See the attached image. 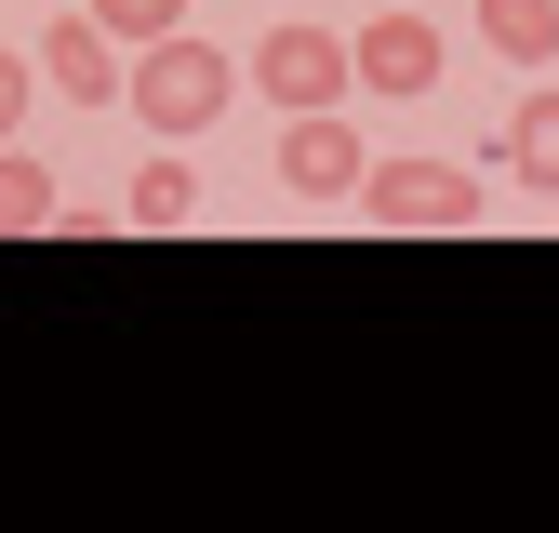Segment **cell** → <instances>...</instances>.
I'll list each match as a JSON object with an SVG mask.
<instances>
[{
    "label": "cell",
    "instance_id": "cell-6",
    "mask_svg": "<svg viewBox=\"0 0 559 533\" xmlns=\"http://www.w3.org/2000/svg\"><path fill=\"white\" fill-rule=\"evenodd\" d=\"M40 54H53V94H67V107H120V81H133V54H120L94 14H53Z\"/></svg>",
    "mask_w": 559,
    "mask_h": 533
},
{
    "label": "cell",
    "instance_id": "cell-4",
    "mask_svg": "<svg viewBox=\"0 0 559 533\" xmlns=\"http://www.w3.org/2000/svg\"><path fill=\"white\" fill-rule=\"evenodd\" d=\"M360 174H373V147H360V120H346V107L280 120V187H294V200H360Z\"/></svg>",
    "mask_w": 559,
    "mask_h": 533
},
{
    "label": "cell",
    "instance_id": "cell-9",
    "mask_svg": "<svg viewBox=\"0 0 559 533\" xmlns=\"http://www.w3.org/2000/svg\"><path fill=\"white\" fill-rule=\"evenodd\" d=\"M479 40H493L507 67H546L559 54V0H479Z\"/></svg>",
    "mask_w": 559,
    "mask_h": 533
},
{
    "label": "cell",
    "instance_id": "cell-11",
    "mask_svg": "<svg viewBox=\"0 0 559 533\" xmlns=\"http://www.w3.org/2000/svg\"><path fill=\"white\" fill-rule=\"evenodd\" d=\"M81 14H94L120 54H147V40H174V27H187V0H81Z\"/></svg>",
    "mask_w": 559,
    "mask_h": 533
},
{
    "label": "cell",
    "instance_id": "cell-12",
    "mask_svg": "<svg viewBox=\"0 0 559 533\" xmlns=\"http://www.w3.org/2000/svg\"><path fill=\"white\" fill-rule=\"evenodd\" d=\"M27 94H40V67H27V54H0V147H14V120H27Z\"/></svg>",
    "mask_w": 559,
    "mask_h": 533
},
{
    "label": "cell",
    "instance_id": "cell-5",
    "mask_svg": "<svg viewBox=\"0 0 559 533\" xmlns=\"http://www.w3.org/2000/svg\"><path fill=\"white\" fill-rule=\"evenodd\" d=\"M346 54H360V94H440V67H453L427 14H373Z\"/></svg>",
    "mask_w": 559,
    "mask_h": 533
},
{
    "label": "cell",
    "instance_id": "cell-3",
    "mask_svg": "<svg viewBox=\"0 0 559 533\" xmlns=\"http://www.w3.org/2000/svg\"><path fill=\"white\" fill-rule=\"evenodd\" d=\"M360 214L400 227V240H453V227H479V174H453V161H373Z\"/></svg>",
    "mask_w": 559,
    "mask_h": 533
},
{
    "label": "cell",
    "instance_id": "cell-7",
    "mask_svg": "<svg viewBox=\"0 0 559 533\" xmlns=\"http://www.w3.org/2000/svg\"><path fill=\"white\" fill-rule=\"evenodd\" d=\"M493 161L520 174V187H559V94L533 81L520 107H507V133H493Z\"/></svg>",
    "mask_w": 559,
    "mask_h": 533
},
{
    "label": "cell",
    "instance_id": "cell-2",
    "mask_svg": "<svg viewBox=\"0 0 559 533\" xmlns=\"http://www.w3.org/2000/svg\"><path fill=\"white\" fill-rule=\"evenodd\" d=\"M240 67L266 81V107H280V120H320V107H346V94H360V54H346L333 27H266Z\"/></svg>",
    "mask_w": 559,
    "mask_h": 533
},
{
    "label": "cell",
    "instance_id": "cell-1",
    "mask_svg": "<svg viewBox=\"0 0 559 533\" xmlns=\"http://www.w3.org/2000/svg\"><path fill=\"white\" fill-rule=\"evenodd\" d=\"M120 107L147 120V133H214V120L240 107V54H214L200 27H174V40H147V54H133Z\"/></svg>",
    "mask_w": 559,
    "mask_h": 533
},
{
    "label": "cell",
    "instance_id": "cell-10",
    "mask_svg": "<svg viewBox=\"0 0 559 533\" xmlns=\"http://www.w3.org/2000/svg\"><path fill=\"white\" fill-rule=\"evenodd\" d=\"M120 214H133V227H187V214H200V174H187V161H133Z\"/></svg>",
    "mask_w": 559,
    "mask_h": 533
},
{
    "label": "cell",
    "instance_id": "cell-8",
    "mask_svg": "<svg viewBox=\"0 0 559 533\" xmlns=\"http://www.w3.org/2000/svg\"><path fill=\"white\" fill-rule=\"evenodd\" d=\"M27 227H67V187H53V161L0 147V240H27Z\"/></svg>",
    "mask_w": 559,
    "mask_h": 533
}]
</instances>
